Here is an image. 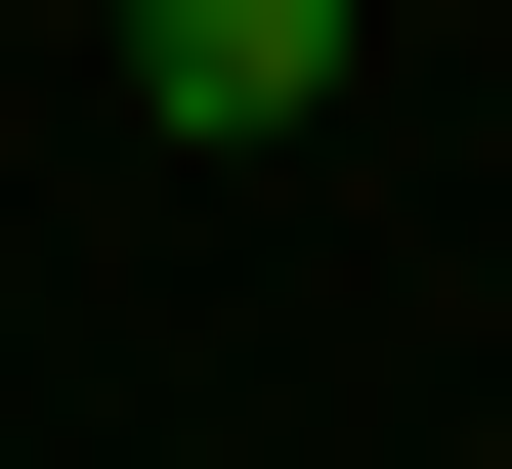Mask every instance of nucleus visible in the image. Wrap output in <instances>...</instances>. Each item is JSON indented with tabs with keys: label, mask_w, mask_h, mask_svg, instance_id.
<instances>
[{
	"label": "nucleus",
	"mask_w": 512,
	"mask_h": 469,
	"mask_svg": "<svg viewBox=\"0 0 512 469\" xmlns=\"http://www.w3.org/2000/svg\"><path fill=\"white\" fill-rule=\"evenodd\" d=\"M128 86L171 128H342V0H128Z\"/></svg>",
	"instance_id": "nucleus-1"
}]
</instances>
